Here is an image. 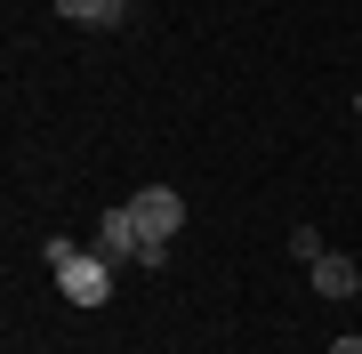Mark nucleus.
I'll use <instances>...</instances> for the list:
<instances>
[{"label": "nucleus", "mask_w": 362, "mask_h": 354, "mask_svg": "<svg viewBox=\"0 0 362 354\" xmlns=\"http://www.w3.org/2000/svg\"><path fill=\"white\" fill-rule=\"evenodd\" d=\"M57 16H73V25H121L113 0H57Z\"/></svg>", "instance_id": "nucleus-5"}, {"label": "nucleus", "mask_w": 362, "mask_h": 354, "mask_svg": "<svg viewBox=\"0 0 362 354\" xmlns=\"http://www.w3.org/2000/svg\"><path fill=\"white\" fill-rule=\"evenodd\" d=\"M314 290H322V298H354V290H362V266L354 258H322V266H314Z\"/></svg>", "instance_id": "nucleus-4"}, {"label": "nucleus", "mask_w": 362, "mask_h": 354, "mask_svg": "<svg viewBox=\"0 0 362 354\" xmlns=\"http://www.w3.org/2000/svg\"><path fill=\"white\" fill-rule=\"evenodd\" d=\"M290 258H298V266H322L330 249H322V234H314V225H298V234H290Z\"/></svg>", "instance_id": "nucleus-6"}, {"label": "nucleus", "mask_w": 362, "mask_h": 354, "mask_svg": "<svg viewBox=\"0 0 362 354\" xmlns=\"http://www.w3.org/2000/svg\"><path fill=\"white\" fill-rule=\"evenodd\" d=\"M330 354H362V338H338V346H330Z\"/></svg>", "instance_id": "nucleus-7"}, {"label": "nucleus", "mask_w": 362, "mask_h": 354, "mask_svg": "<svg viewBox=\"0 0 362 354\" xmlns=\"http://www.w3.org/2000/svg\"><path fill=\"white\" fill-rule=\"evenodd\" d=\"M113 8H129V0H113Z\"/></svg>", "instance_id": "nucleus-8"}, {"label": "nucleus", "mask_w": 362, "mask_h": 354, "mask_svg": "<svg viewBox=\"0 0 362 354\" xmlns=\"http://www.w3.org/2000/svg\"><path fill=\"white\" fill-rule=\"evenodd\" d=\"M129 210H137V225H145L153 242H169V234L185 225V194H177V185H145V194L129 201Z\"/></svg>", "instance_id": "nucleus-2"}, {"label": "nucleus", "mask_w": 362, "mask_h": 354, "mask_svg": "<svg viewBox=\"0 0 362 354\" xmlns=\"http://www.w3.org/2000/svg\"><path fill=\"white\" fill-rule=\"evenodd\" d=\"M97 242H105V258H129V266H137V242H145V225H137V210H129V201L97 218Z\"/></svg>", "instance_id": "nucleus-3"}, {"label": "nucleus", "mask_w": 362, "mask_h": 354, "mask_svg": "<svg viewBox=\"0 0 362 354\" xmlns=\"http://www.w3.org/2000/svg\"><path fill=\"white\" fill-rule=\"evenodd\" d=\"M57 290H65V306H105L113 298V258H105V249H73V258L57 266Z\"/></svg>", "instance_id": "nucleus-1"}, {"label": "nucleus", "mask_w": 362, "mask_h": 354, "mask_svg": "<svg viewBox=\"0 0 362 354\" xmlns=\"http://www.w3.org/2000/svg\"><path fill=\"white\" fill-rule=\"evenodd\" d=\"M354 113H362V97H354Z\"/></svg>", "instance_id": "nucleus-9"}]
</instances>
